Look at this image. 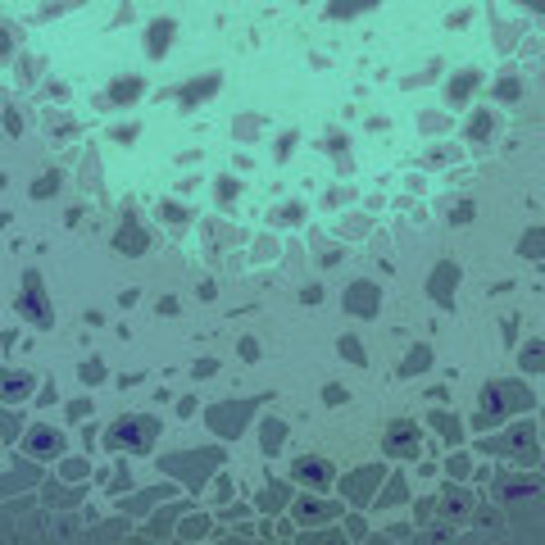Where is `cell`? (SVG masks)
I'll list each match as a JSON object with an SVG mask.
<instances>
[{
  "label": "cell",
  "instance_id": "6da1fadb",
  "mask_svg": "<svg viewBox=\"0 0 545 545\" xmlns=\"http://www.w3.org/2000/svg\"><path fill=\"white\" fill-rule=\"evenodd\" d=\"M155 432V423H137V418H123V423H114V432H109V446H132V450H141L146 446V436Z\"/></svg>",
  "mask_w": 545,
  "mask_h": 545
},
{
  "label": "cell",
  "instance_id": "7a4b0ae2",
  "mask_svg": "<svg viewBox=\"0 0 545 545\" xmlns=\"http://www.w3.org/2000/svg\"><path fill=\"white\" fill-rule=\"evenodd\" d=\"M23 286H28V295H23V309H28V314L37 318V323H46V305H41V277H37V272H28V277H23Z\"/></svg>",
  "mask_w": 545,
  "mask_h": 545
},
{
  "label": "cell",
  "instance_id": "3957f363",
  "mask_svg": "<svg viewBox=\"0 0 545 545\" xmlns=\"http://www.w3.org/2000/svg\"><path fill=\"white\" fill-rule=\"evenodd\" d=\"M28 386H32L28 373H5V368H0V400H19Z\"/></svg>",
  "mask_w": 545,
  "mask_h": 545
},
{
  "label": "cell",
  "instance_id": "277c9868",
  "mask_svg": "<svg viewBox=\"0 0 545 545\" xmlns=\"http://www.w3.org/2000/svg\"><path fill=\"white\" fill-rule=\"evenodd\" d=\"M28 446H32L37 455H50V450L59 455V436H54L50 427H32V436H28Z\"/></svg>",
  "mask_w": 545,
  "mask_h": 545
},
{
  "label": "cell",
  "instance_id": "5b68a950",
  "mask_svg": "<svg viewBox=\"0 0 545 545\" xmlns=\"http://www.w3.org/2000/svg\"><path fill=\"white\" fill-rule=\"evenodd\" d=\"M295 473H300L305 482H327L332 477V468H327L323 459H295Z\"/></svg>",
  "mask_w": 545,
  "mask_h": 545
},
{
  "label": "cell",
  "instance_id": "8992f818",
  "mask_svg": "<svg viewBox=\"0 0 545 545\" xmlns=\"http://www.w3.org/2000/svg\"><path fill=\"white\" fill-rule=\"evenodd\" d=\"M168 37H173V23H155L150 28V54H159L168 46Z\"/></svg>",
  "mask_w": 545,
  "mask_h": 545
},
{
  "label": "cell",
  "instance_id": "52a82bcc",
  "mask_svg": "<svg viewBox=\"0 0 545 545\" xmlns=\"http://www.w3.org/2000/svg\"><path fill=\"white\" fill-rule=\"evenodd\" d=\"M409 432H414V427H409V423H395V427H391V450H414V441H409Z\"/></svg>",
  "mask_w": 545,
  "mask_h": 545
},
{
  "label": "cell",
  "instance_id": "ba28073f",
  "mask_svg": "<svg viewBox=\"0 0 545 545\" xmlns=\"http://www.w3.org/2000/svg\"><path fill=\"white\" fill-rule=\"evenodd\" d=\"M282 423H264V450H282Z\"/></svg>",
  "mask_w": 545,
  "mask_h": 545
},
{
  "label": "cell",
  "instance_id": "9c48e42d",
  "mask_svg": "<svg viewBox=\"0 0 545 545\" xmlns=\"http://www.w3.org/2000/svg\"><path fill=\"white\" fill-rule=\"evenodd\" d=\"M350 305H355V309H373V286L359 282V286H355V300H350Z\"/></svg>",
  "mask_w": 545,
  "mask_h": 545
},
{
  "label": "cell",
  "instance_id": "30bf717a",
  "mask_svg": "<svg viewBox=\"0 0 545 545\" xmlns=\"http://www.w3.org/2000/svg\"><path fill=\"white\" fill-rule=\"evenodd\" d=\"M359 5H373V0H341V5H332V14H350V10H359Z\"/></svg>",
  "mask_w": 545,
  "mask_h": 545
}]
</instances>
